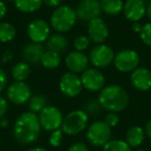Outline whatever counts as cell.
Instances as JSON below:
<instances>
[{"instance_id":"6da1fadb","label":"cell","mask_w":151,"mask_h":151,"mask_svg":"<svg viewBox=\"0 0 151 151\" xmlns=\"http://www.w3.org/2000/svg\"><path fill=\"white\" fill-rule=\"evenodd\" d=\"M42 132V125L38 116L32 112L21 114L15 121L13 134L15 139L23 145H30L38 139Z\"/></svg>"},{"instance_id":"7a4b0ae2","label":"cell","mask_w":151,"mask_h":151,"mask_svg":"<svg viewBox=\"0 0 151 151\" xmlns=\"http://www.w3.org/2000/svg\"><path fill=\"white\" fill-rule=\"evenodd\" d=\"M97 99L103 109L114 113L125 110L129 103V96L125 89L115 84L104 87L99 91Z\"/></svg>"},{"instance_id":"3957f363","label":"cell","mask_w":151,"mask_h":151,"mask_svg":"<svg viewBox=\"0 0 151 151\" xmlns=\"http://www.w3.org/2000/svg\"><path fill=\"white\" fill-rule=\"evenodd\" d=\"M75 9L69 5H60L54 9L50 18L51 27L58 33H64L73 28L77 23Z\"/></svg>"},{"instance_id":"277c9868","label":"cell","mask_w":151,"mask_h":151,"mask_svg":"<svg viewBox=\"0 0 151 151\" xmlns=\"http://www.w3.org/2000/svg\"><path fill=\"white\" fill-rule=\"evenodd\" d=\"M88 120L89 116L83 110L71 111L63 118L61 130L67 136H76L87 127Z\"/></svg>"},{"instance_id":"5b68a950","label":"cell","mask_w":151,"mask_h":151,"mask_svg":"<svg viewBox=\"0 0 151 151\" xmlns=\"http://www.w3.org/2000/svg\"><path fill=\"white\" fill-rule=\"evenodd\" d=\"M112 137V128L104 120H96L87 127L86 138L91 145L104 147Z\"/></svg>"},{"instance_id":"8992f818","label":"cell","mask_w":151,"mask_h":151,"mask_svg":"<svg viewBox=\"0 0 151 151\" xmlns=\"http://www.w3.org/2000/svg\"><path fill=\"white\" fill-rule=\"evenodd\" d=\"M140 55L132 49H124L115 54L113 64L120 73H132L140 64Z\"/></svg>"},{"instance_id":"52a82bcc","label":"cell","mask_w":151,"mask_h":151,"mask_svg":"<svg viewBox=\"0 0 151 151\" xmlns=\"http://www.w3.org/2000/svg\"><path fill=\"white\" fill-rule=\"evenodd\" d=\"M115 52L110 46L106 44H99L94 46L89 52V62L95 68H106L114 61Z\"/></svg>"},{"instance_id":"ba28073f","label":"cell","mask_w":151,"mask_h":151,"mask_svg":"<svg viewBox=\"0 0 151 151\" xmlns=\"http://www.w3.org/2000/svg\"><path fill=\"white\" fill-rule=\"evenodd\" d=\"M37 116L42 129L51 132L61 127L64 118L62 112L56 106H47Z\"/></svg>"},{"instance_id":"9c48e42d","label":"cell","mask_w":151,"mask_h":151,"mask_svg":"<svg viewBox=\"0 0 151 151\" xmlns=\"http://www.w3.org/2000/svg\"><path fill=\"white\" fill-rule=\"evenodd\" d=\"M59 90L65 97L68 99L78 96L83 90L80 76L70 71L63 73L59 80Z\"/></svg>"},{"instance_id":"30bf717a","label":"cell","mask_w":151,"mask_h":151,"mask_svg":"<svg viewBox=\"0 0 151 151\" xmlns=\"http://www.w3.org/2000/svg\"><path fill=\"white\" fill-rule=\"evenodd\" d=\"M32 96L30 86L26 82H13L6 88V99L9 103L17 106H22L28 103Z\"/></svg>"},{"instance_id":"8fae6325","label":"cell","mask_w":151,"mask_h":151,"mask_svg":"<svg viewBox=\"0 0 151 151\" xmlns=\"http://www.w3.org/2000/svg\"><path fill=\"white\" fill-rule=\"evenodd\" d=\"M83 88L89 92H99L105 87L106 78L101 69L88 67L80 76Z\"/></svg>"},{"instance_id":"7c38bea8","label":"cell","mask_w":151,"mask_h":151,"mask_svg":"<svg viewBox=\"0 0 151 151\" xmlns=\"http://www.w3.org/2000/svg\"><path fill=\"white\" fill-rule=\"evenodd\" d=\"M27 34L32 42L44 44L51 35V25L42 19H34L28 24Z\"/></svg>"},{"instance_id":"4fadbf2b","label":"cell","mask_w":151,"mask_h":151,"mask_svg":"<svg viewBox=\"0 0 151 151\" xmlns=\"http://www.w3.org/2000/svg\"><path fill=\"white\" fill-rule=\"evenodd\" d=\"M75 11L77 18L83 22H89L99 18L103 13L99 0H80Z\"/></svg>"},{"instance_id":"5bb4252c","label":"cell","mask_w":151,"mask_h":151,"mask_svg":"<svg viewBox=\"0 0 151 151\" xmlns=\"http://www.w3.org/2000/svg\"><path fill=\"white\" fill-rule=\"evenodd\" d=\"M87 32H88V37L90 38L91 42H95L96 45L105 44L110 34L107 23L101 17L92 19L88 22Z\"/></svg>"},{"instance_id":"9a60e30c","label":"cell","mask_w":151,"mask_h":151,"mask_svg":"<svg viewBox=\"0 0 151 151\" xmlns=\"http://www.w3.org/2000/svg\"><path fill=\"white\" fill-rule=\"evenodd\" d=\"M65 66L67 70L73 73H82L89 67V58L84 52L71 51L65 57Z\"/></svg>"},{"instance_id":"2e32d148","label":"cell","mask_w":151,"mask_h":151,"mask_svg":"<svg viewBox=\"0 0 151 151\" xmlns=\"http://www.w3.org/2000/svg\"><path fill=\"white\" fill-rule=\"evenodd\" d=\"M147 3L145 0H126L124 2V17L132 23L140 22L146 16Z\"/></svg>"},{"instance_id":"e0dca14e","label":"cell","mask_w":151,"mask_h":151,"mask_svg":"<svg viewBox=\"0 0 151 151\" xmlns=\"http://www.w3.org/2000/svg\"><path fill=\"white\" fill-rule=\"evenodd\" d=\"M129 80L134 88L146 92L151 89V71L147 67L138 66L130 73Z\"/></svg>"},{"instance_id":"ac0fdd59","label":"cell","mask_w":151,"mask_h":151,"mask_svg":"<svg viewBox=\"0 0 151 151\" xmlns=\"http://www.w3.org/2000/svg\"><path fill=\"white\" fill-rule=\"evenodd\" d=\"M45 48L42 44H36V42H29L23 48L22 56L25 62L28 64H38L40 63V59L42 54L45 53Z\"/></svg>"},{"instance_id":"d6986e66","label":"cell","mask_w":151,"mask_h":151,"mask_svg":"<svg viewBox=\"0 0 151 151\" xmlns=\"http://www.w3.org/2000/svg\"><path fill=\"white\" fill-rule=\"evenodd\" d=\"M47 49L49 51H53L56 52L58 54L65 52L68 47V38L65 35H63V33H54L51 34L50 37L47 40Z\"/></svg>"},{"instance_id":"ffe728a7","label":"cell","mask_w":151,"mask_h":151,"mask_svg":"<svg viewBox=\"0 0 151 151\" xmlns=\"http://www.w3.org/2000/svg\"><path fill=\"white\" fill-rule=\"evenodd\" d=\"M145 136V130L141 126H132L126 132L125 142L129 145L130 148H137L144 142Z\"/></svg>"},{"instance_id":"44dd1931","label":"cell","mask_w":151,"mask_h":151,"mask_svg":"<svg viewBox=\"0 0 151 151\" xmlns=\"http://www.w3.org/2000/svg\"><path fill=\"white\" fill-rule=\"evenodd\" d=\"M14 4L19 12L24 14H32L42 7V0H14Z\"/></svg>"},{"instance_id":"7402d4cb","label":"cell","mask_w":151,"mask_h":151,"mask_svg":"<svg viewBox=\"0 0 151 151\" xmlns=\"http://www.w3.org/2000/svg\"><path fill=\"white\" fill-rule=\"evenodd\" d=\"M101 11L109 16H117L123 12V0H99Z\"/></svg>"},{"instance_id":"603a6c76","label":"cell","mask_w":151,"mask_h":151,"mask_svg":"<svg viewBox=\"0 0 151 151\" xmlns=\"http://www.w3.org/2000/svg\"><path fill=\"white\" fill-rule=\"evenodd\" d=\"M30 66L27 62L21 61L16 63L12 68V77L17 82H25L30 75Z\"/></svg>"},{"instance_id":"cb8c5ba5","label":"cell","mask_w":151,"mask_h":151,"mask_svg":"<svg viewBox=\"0 0 151 151\" xmlns=\"http://www.w3.org/2000/svg\"><path fill=\"white\" fill-rule=\"evenodd\" d=\"M60 54L53 51L46 50L40 59V64L47 69H55L60 65Z\"/></svg>"},{"instance_id":"d4e9b609","label":"cell","mask_w":151,"mask_h":151,"mask_svg":"<svg viewBox=\"0 0 151 151\" xmlns=\"http://www.w3.org/2000/svg\"><path fill=\"white\" fill-rule=\"evenodd\" d=\"M17 34V29L9 22H0V42L6 44L14 40Z\"/></svg>"},{"instance_id":"484cf974","label":"cell","mask_w":151,"mask_h":151,"mask_svg":"<svg viewBox=\"0 0 151 151\" xmlns=\"http://www.w3.org/2000/svg\"><path fill=\"white\" fill-rule=\"evenodd\" d=\"M48 106V99L42 94H34L30 97L28 101V107L30 112L34 114H40Z\"/></svg>"},{"instance_id":"4316f807","label":"cell","mask_w":151,"mask_h":151,"mask_svg":"<svg viewBox=\"0 0 151 151\" xmlns=\"http://www.w3.org/2000/svg\"><path fill=\"white\" fill-rule=\"evenodd\" d=\"M104 151H132L129 145L124 140H110L103 147Z\"/></svg>"},{"instance_id":"83f0119b","label":"cell","mask_w":151,"mask_h":151,"mask_svg":"<svg viewBox=\"0 0 151 151\" xmlns=\"http://www.w3.org/2000/svg\"><path fill=\"white\" fill-rule=\"evenodd\" d=\"M103 109L99 104V99H89L88 101H86L83 105V111L87 114V115H92L96 116L97 114L101 112V110Z\"/></svg>"},{"instance_id":"f1b7e54d","label":"cell","mask_w":151,"mask_h":151,"mask_svg":"<svg viewBox=\"0 0 151 151\" xmlns=\"http://www.w3.org/2000/svg\"><path fill=\"white\" fill-rule=\"evenodd\" d=\"M90 38L86 35H79L73 40V48L76 51L84 52L90 47Z\"/></svg>"},{"instance_id":"f546056e","label":"cell","mask_w":151,"mask_h":151,"mask_svg":"<svg viewBox=\"0 0 151 151\" xmlns=\"http://www.w3.org/2000/svg\"><path fill=\"white\" fill-rule=\"evenodd\" d=\"M139 35H140V38L143 42V44L151 48V22L143 25L142 31L140 32Z\"/></svg>"},{"instance_id":"4dcf8cb0","label":"cell","mask_w":151,"mask_h":151,"mask_svg":"<svg viewBox=\"0 0 151 151\" xmlns=\"http://www.w3.org/2000/svg\"><path fill=\"white\" fill-rule=\"evenodd\" d=\"M63 140V132L59 128L54 132H51L50 138H49V143L53 147H59L62 143Z\"/></svg>"},{"instance_id":"1f68e13d","label":"cell","mask_w":151,"mask_h":151,"mask_svg":"<svg viewBox=\"0 0 151 151\" xmlns=\"http://www.w3.org/2000/svg\"><path fill=\"white\" fill-rule=\"evenodd\" d=\"M104 121L110 126V127H115L118 123H119V116L118 113H114V112H109V113L106 115Z\"/></svg>"},{"instance_id":"d6a6232c","label":"cell","mask_w":151,"mask_h":151,"mask_svg":"<svg viewBox=\"0 0 151 151\" xmlns=\"http://www.w3.org/2000/svg\"><path fill=\"white\" fill-rule=\"evenodd\" d=\"M7 83H9L7 73H5V70L2 67L0 66V93L7 87Z\"/></svg>"},{"instance_id":"836d02e7","label":"cell","mask_w":151,"mask_h":151,"mask_svg":"<svg viewBox=\"0 0 151 151\" xmlns=\"http://www.w3.org/2000/svg\"><path fill=\"white\" fill-rule=\"evenodd\" d=\"M68 151H89L86 144L82 142H76L68 148Z\"/></svg>"},{"instance_id":"e575fe53","label":"cell","mask_w":151,"mask_h":151,"mask_svg":"<svg viewBox=\"0 0 151 151\" xmlns=\"http://www.w3.org/2000/svg\"><path fill=\"white\" fill-rule=\"evenodd\" d=\"M7 109H9L7 99L0 95V118L4 117L5 113L7 112Z\"/></svg>"},{"instance_id":"d590c367","label":"cell","mask_w":151,"mask_h":151,"mask_svg":"<svg viewBox=\"0 0 151 151\" xmlns=\"http://www.w3.org/2000/svg\"><path fill=\"white\" fill-rule=\"evenodd\" d=\"M42 3L48 7L57 9L58 6L62 5V0H42Z\"/></svg>"},{"instance_id":"8d00e7d4","label":"cell","mask_w":151,"mask_h":151,"mask_svg":"<svg viewBox=\"0 0 151 151\" xmlns=\"http://www.w3.org/2000/svg\"><path fill=\"white\" fill-rule=\"evenodd\" d=\"M12 59H13V52L9 50H6L2 54V56H1V62L6 64V63H9Z\"/></svg>"},{"instance_id":"74e56055","label":"cell","mask_w":151,"mask_h":151,"mask_svg":"<svg viewBox=\"0 0 151 151\" xmlns=\"http://www.w3.org/2000/svg\"><path fill=\"white\" fill-rule=\"evenodd\" d=\"M7 14V6L2 0H0V21L4 19Z\"/></svg>"},{"instance_id":"f35d334b","label":"cell","mask_w":151,"mask_h":151,"mask_svg":"<svg viewBox=\"0 0 151 151\" xmlns=\"http://www.w3.org/2000/svg\"><path fill=\"white\" fill-rule=\"evenodd\" d=\"M142 27H143V25L140 23V22H136V23H132V31L136 32V33H138V34H140V32L142 31Z\"/></svg>"},{"instance_id":"ab89813d","label":"cell","mask_w":151,"mask_h":151,"mask_svg":"<svg viewBox=\"0 0 151 151\" xmlns=\"http://www.w3.org/2000/svg\"><path fill=\"white\" fill-rule=\"evenodd\" d=\"M9 125V121L6 117L0 118V127L1 128H7Z\"/></svg>"},{"instance_id":"60d3db41","label":"cell","mask_w":151,"mask_h":151,"mask_svg":"<svg viewBox=\"0 0 151 151\" xmlns=\"http://www.w3.org/2000/svg\"><path fill=\"white\" fill-rule=\"evenodd\" d=\"M145 134H146V136L151 140V119L146 123V126H145Z\"/></svg>"},{"instance_id":"b9f144b4","label":"cell","mask_w":151,"mask_h":151,"mask_svg":"<svg viewBox=\"0 0 151 151\" xmlns=\"http://www.w3.org/2000/svg\"><path fill=\"white\" fill-rule=\"evenodd\" d=\"M146 16L148 17V19L150 20V22H151V0H150V1H148V3H147Z\"/></svg>"},{"instance_id":"7bdbcfd3","label":"cell","mask_w":151,"mask_h":151,"mask_svg":"<svg viewBox=\"0 0 151 151\" xmlns=\"http://www.w3.org/2000/svg\"><path fill=\"white\" fill-rule=\"evenodd\" d=\"M27 151H48L46 148H42V147H33V148L28 149Z\"/></svg>"},{"instance_id":"ee69618b","label":"cell","mask_w":151,"mask_h":151,"mask_svg":"<svg viewBox=\"0 0 151 151\" xmlns=\"http://www.w3.org/2000/svg\"><path fill=\"white\" fill-rule=\"evenodd\" d=\"M136 151H148V150H145V149H139V150H136Z\"/></svg>"},{"instance_id":"f6af8a7d","label":"cell","mask_w":151,"mask_h":151,"mask_svg":"<svg viewBox=\"0 0 151 151\" xmlns=\"http://www.w3.org/2000/svg\"><path fill=\"white\" fill-rule=\"evenodd\" d=\"M9 1H13V2H14V0H9Z\"/></svg>"},{"instance_id":"bcb514c9","label":"cell","mask_w":151,"mask_h":151,"mask_svg":"<svg viewBox=\"0 0 151 151\" xmlns=\"http://www.w3.org/2000/svg\"><path fill=\"white\" fill-rule=\"evenodd\" d=\"M145 1H146V0H145ZM147 1H150V0H147Z\"/></svg>"}]
</instances>
